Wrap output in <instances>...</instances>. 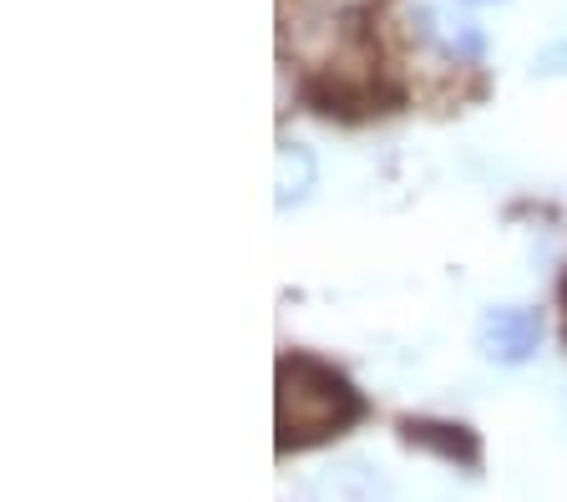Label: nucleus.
<instances>
[{
	"label": "nucleus",
	"instance_id": "1",
	"mask_svg": "<svg viewBox=\"0 0 567 502\" xmlns=\"http://www.w3.org/2000/svg\"><path fill=\"white\" fill-rule=\"evenodd\" d=\"M279 447H315V442H330L340 437L344 427L360 421L365 401L344 381L334 366L315 356H284L279 360Z\"/></svg>",
	"mask_w": 567,
	"mask_h": 502
},
{
	"label": "nucleus",
	"instance_id": "2",
	"mask_svg": "<svg viewBox=\"0 0 567 502\" xmlns=\"http://www.w3.org/2000/svg\"><path fill=\"white\" fill-rule=\"evenodd\" d=\"M537 346H543V315L527 305H496L476 325V350L496 366H522L537 356Z\"/></svg>",
	"mask_w": 567,
	"mask_h": 502
},
{
	"label": "nucleus",
	"instance_id": "3",
	"mask_svg": "<svg viewBox=\"0 0 567 502\" xmlns=\"http://www.w3.org/2000/svg\"><path fill=\"white\" fill-rule=\"evenodd\" d=\"M319 502H395V492H390L385 472H380L375 462H340L330 467V478L315 488Z\"/></svg>",
	"mask_w": 567,
	"mask_h": 502
},
{
	"label": "nucleus",
	"instance_id": "4",
	"mask_svg": "<svg viewBox=\"0 0 567 502\" xmlns=\"http://www.w3.org/2000/svg\"><path fill=\"white\" fill-rule=\"evenodd\" d=\"M315 183H319L315 153L305 143H279V153H274V204L279 208L305 204L309 193H315Z\"/></svg>",
	"mask_w": 567,
	"mask_h": 502
},
{
	"label": "nucleus",
	"instance_id": "5",
	"mask_svg": "<svg viewBox=\"0 0 567 502\" xmlns=\"http://www.w3.org/2000/svg\"><path fill=\"white\" fill-rule=\"evenodd\" d=\"M405 437H411V442H425V447H441L446 457L461 452L466 462H476V442L466 437V427H456V437H431V427H425V421H405Z\"/></svg>",
	"mask_w": 567,
	"mask_h": 502
},
{
	"label": "nucleus",
	"instance_id": "6",
	"mask_svg": "<svg viewBox=\"0 0 567 502\" xmlns=\"http://www.w3.org/2000/svg\"><path fill=\"white\" fill-rule=\"evenodd\" d=\"M532 72H537V76H563V72H567V41H553V47L537 51Z\"/></svg>",
	"mask_w": 567,
	"mask_h": 502
},
{
	"label": "nucleus",
	"instance_id": "7",
	"mask_svg": "<svg viewBox=\"0 0 567 502\" xmlns=\"http://www.w3.org/2000/svg\"><path fill=\"white\" fill-rule=\"evenodd\" d=\"M466 6H496V0H466Z\"/></svg>",
	"mask_w": 567,
	"mask_h": 502
},
{
	"label": "nucleus",
	"instance_id": "8",
	"mask_svg": "<svg viewBox=\"0 0 567 502\" xmlns=\"http://www.w3.org/2000/svg\"><path fill=\"white\" fill-rule=\"evenodd\" d=\"M563 299H567V285H563Z\"/></svg>",
	"mask_w": 567,
	"mask_h": 502
}]
</instances>
